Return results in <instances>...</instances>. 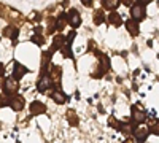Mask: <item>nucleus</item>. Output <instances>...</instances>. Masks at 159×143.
Masks as SVG:
<instances>
[{"label": "nucleus", "mask_w": 159, "mask_h": 143, "mask_svg": "<svg viewBox=\"0 0 159 143\" xmlns=\"http://www.w3.org/2000/svg\"><path fill=\"white\" fill-rule=\"evenodd\" d=\"M65 43H67V40H65V38H64L62 35H57V37H54V40H52V48H51V49H52V51L57 49V48H59V49H62Z\"/></svg>", "instance_id": "9b49d317"}, {"label": "nucleus", "mask_w": 159, "mask_h": 143, "mask_svg": "<svg viewBox=\"0 0 159 143\" xmlns=\"http://www.w3.org/2000/svg\"><path fill=\"white\" fill-rule=\"evenodd\" d=\"M49 86H51V76H48V75H43V76L38 80V83H37V89L40 91V92H45V91H48Z\"/></svg>", "instance_id": "0eeeda50"}, {"label": "nucleus", "mask_w": 159, "mask_h": 143, "mask_svg": "<svg viewBox=\"0 0 159 143\" xmlns=\"http://www.w3.org/2000/svg\"><path fill=\"white\" fill-rule=\"evenodd\" d=\"M148 134H150V129H147V127H137L135 131H134V137H135L137 143H143V141H147Z\"/></svg>", "instance_id": "423d86ee"}, {"label": "nucleus", "mask_w": 159, "mask_h": 143, "mask_svg": "<svg viewBox=\"0 0 159 143\" xmlns=\"http://www.w3.org/2000/svg\"><path fill=\"white\" fill-rule=\"evenodd\" d=\"M18 32H19V30H18L16 27H7V29L3 30V35H5V37H10L11 40H15V38L18 37Z\"/></svg>", "instance_id": "4468645a"}, {"label": "nucleus", "mask_w": 159, "mask_h": 143, "mask_svg": "<svg viewBox=\"0 0 159 143\" xmlns=\"http://www.w3.org/2000/svg\"><path fill=\"white\" fill-rule=\"evenodd\" d=\"M108 22L113 24V25H121L123 19H121V16H119L118 13H110L108 15Z\"/></svg>", "instance_id": "ddd939ff"}, {"label": "nucleus", "mask_w": 159, "mask_h": 143, "mask_svg": "<svg viewBox=\"0 0 159 143\" xmlns=\"http://www.w3.org/2000/svg\"><path fill=\"white\" fill-rule=\"evenodd\" d=\"M18 87H19V81L16 80L15 76L7 78L5 83H3V91H7V94H13V96H15V92L18 91Z\"/></svg>", "instance_id": "7ed1b4c3"}, {"label": "nucleus", "mask_w": 159, "mask_h": 143, "mask_svg": "<svg viewBox=\"0 0 159 143\" xmlns=\"http://www.w3.org/2000/svg\"><path fill=\"white\" fill-rule=\"evenodd\" d=\"M103 21H105L103 11H102V10H97V11H96V15H94V22H96V24H102Z\"/></svg>", "instance_id": "f3484780"}, {"label": "nucleus", "mask_w": 159, "mask_h": 143, "mask_svg": "<svg viewBox=\"0 0 159 143\" xmlns=\"http://www.w3.org/2000/svg\"><path fill=\"white\" fill-rule=\"evenodd\" d=\"M150 132L154 134V135H159V121H154V123L150 126Z\"/></svg>", "instance_id": "6ab92c4d"}, {"label": "nucleus", "mask_w": 159, "mask_h": 143, "mask_svg": "<svg viewBox=\"0 0 159 143\" xmlns=\"http://www.w3.org/2000/svg\"><path fill=\"white\" fill-rule=\"evenodd\" d=\"M62 53H64L65 57H72V51H70L69 46H64V48H62Z\"/></svg>", "instance_id": "aec40b11"}, {"label": "nucleus", "mask_w": 159, "mask_h": 143, "mask_svg": "<svg viewBox=\"0 0 159 143\" xmlns=\"http://www.w3.org/2000/svg\"><path fill=\"white\" fill-rule=\"evenodd\" d=\"M124 143H132V141H129V140H127V141H124Z\"/></svg>", "instance_id": "b1692460"}, {"label": "nucleus", "mask_w": 159, "mask_h": 143, "mask_svg": "<svg viewBox=\"0 0 159 143\" xmlns=\"http://www.w3.org/2000/svg\"><path fill=\"white\" fill-rule=\"evenodd\" d=\"M84 5L86 7H91V0H84Z\"/></svg>", "instance_id": "5701e85b"}, {"label": "nucleus", "mask_w": 159, "mask_h": 143, "mask_svg": "<svg viewBox=\"0 0 159 143\" xmlns=\"http://www.w3.org/2000/svg\"><path fill=\"white\" fill-rule=\"evenodd\" d=\"M126 27H127V30H129L130 35H139V32H140V29H139V22L134 21V19L126 21Z\"/></svg>", "instance_id": "9d476101"}, {"label": "nucleus", "mask_w": 159, "mask_h": 143, "mask_svg": "<svg viewBox=\"0 0 159 143\" xmlns=\"http://www.w3.org/2000/svg\"><path fill=\"white\" fill-rule=\"evenodd\" d=\"M32 40H34V42H35L37 45H43V42H42V38H40V37H34Z\"/></svg>", "instance_id": "4be33fe9"}, {"label": "nucleus", "mask_w": 159, "mask_h": 143, "mask_svg": "<svg viewBox=\"0 0 159 143\" xmlns=\"http://www.w3.org/2000/svg\"><path fill=\"white\" fill-rule=\"evenodd\" d=\"M67 22L72 25V27H78L80 25V22H81V18H80V15H78V11L75 10V8H72L69 13H67Z\"/></svg>", "instance_id": "39448f33"}, {"label": "nucleus", "mask_w": 159, "mask_h": 143, "mask_svg": "<svg viewBox=\"0 0 159 143\" xmlns=\"http://www.w3.org/2000/svg\"><path fill=\"white\" fill-rule=\"evenodd\" d=\"M99 60H100V67L103 70H108L110 69V59L105 56V54H99Z\"/></svg>", "instance_id": "dca6fc26"}, {"label": "nucleus", "mask_w": 159, "mask_h": 143, "mask_svg": "<svg viewBox=\"0 0 159 143\" xmlns=\"http://www.w3.org/2000/svg\"><path fill=\"white\" fill-rule=\"evenodd\" d=\"M51 97H52V100H54L56 103H61V105L67 100V97H65V94L62 92V91H54V92L51 94Z\"/></svg>", "instance_id": "f8f14e48"}, {"label": "nucleus", "mask_w": 159, "mask_h": 143, "mask_svg": "<svg viewBox=\"0 0 159 143\" xmlns=\"http://www.w3.org/2000/svg\"><path fill=\"white\" fill-rule=\"evenodd\" d=\"M45 111H46L45 103L38 102V100H35V102H32V103H30V113H32L34 116H37V114H42V113H45Z\"/></svg>", "instance_id": "6e6552de"}, {"label": "nucleus", "mask_w": 159, "mask_h": 143, "mask_svg": "<svg viewBox=\"0 0 159 143\" xmlns=\"http://www.w3.org/2000/svg\"><path fill=\"white\" fill-rule=\"evenodd\" d=\"M73 38H75V32H72V34L67 37V45H70V43L73 42Z\"/></svg>", "instance_id": "412c9836"}, {"label": "nucleus", "mask_w": 159, "mask_h": 143, "mask_svg": "<svg viewBox=\"0 0 159 143\" xmlns=\"http://www.w3.org/2000/svg\"><path fill=\"white\" fill-rule=\"evenodd\" d=\"M148 5V2H139V3H134V7H130V15H132V19L134 21H142L145 18V7Z\"/></svg>", "instance_id": "f257e3e1"}, {"label": "nucleus", "mask_w": 159, "mask_h": 143, "mask_svg": "<svg viewBox=\"0 0 159 143\" xmlns=\"http://www.w3.org/2000/svg\"><path fill=\"white\" fill-rule=\"evenodd\" d=\"M67 116H69V123H70L72 126H76V124H78V118H76L75 111H72V110H70V111L67 113Z\"/></svg>", "instance_id": "a211bd4d"}, {"label": "nucleus", "mask_w": 159, "mask_h": 143, "mask_svg": "<svg viewBox=\"0 0 159 143\" xmlns=\"http://www.w3.org/2000/svg\"><path fill=\"white\" fill-rule=\"evenodd\" d=\"M27 72H29V70H27V67H24L22 64L16 62V64H15V69H13V76H15L16 80H19V78H22Z\"/></svg>", "instance_id": "1a4fd4ad"}, {"label": "nucleus", "mask_w": 159, "mask_h": 143, "mask_svg": "<svg viewBox=\"0 0 159 143\" xmlns=\"http://www.w3.org/2000/svg\"><path fill=\"white\" fill-rule=\"evenodd\" d=\"M102 5L105 10H116L119 7V2H116V0H105V2H102Z\"/></svg>", "instance_id": "2eb2a0df"}, {"label": "nucleus", "mask_w": 159, "mask_h": 143, "mask_svg": "<svg viewBox=\"0 0 159 143\" xmlns=\"http://www.w3.org/2000/svg\"><path fill=\"white\" fill-rule=\"evenodd\" d=\"M8 103H10V107L15 110V111H21V110L24 108V99H22L21 96H18V94L11 96L10 100H8Z\"/></svg>", "instance_id": "20e7f679"}, {"label": "nucleus", "mask_w": 159, "mask_h": 143, "mask_svg": "<svg viewBox=\"0 0 159 143\" xmlns=\"http://www.w3.org/2000/svg\"><path fill=\"white\" fill-rule=\"evenodd\" d=\"M132 121H134V124H142L147 121V111L143 110L142 105L132 107Z\"/></svg>", "instance_id": "f03ea898"}]
</instances>
